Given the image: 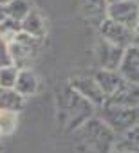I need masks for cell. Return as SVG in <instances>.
I'll use <instances>...</instances> for the list:
<instances>
[{
    "instance_id": "cell-1",
    "label": "cell",
    "mask_w": 139,
    "mask_h": 153,
    "mask_svg": "<svg viewBox=\"0 0 139 153\" xmlns=\"http://www.w3.org/2000/svg\"><path fill=\"white\" fill-rule=\"evenodd\" d=\"M80 137L94 153H110L117 135L99 117H90L85 124L80 126Z\"/></svg>"
},
{
    "instance_id": "cell-2",
    "label": "cell",
    "mask_w": 139,
    "mask_h": 153,
    "mask_svg": "<svg viewBox=\"0 0 139 153\" xmlns=\"http://www.w3.org/2000/svg\"><path fill=\"white\" fill-rule=\"evenodd\" d=\"M98 117L116 133L121 135L130 128L139 124V108H125L116 105H103L99 106Z\"/></svg>"
},
{
    "instance_id": "cell-3",
    "label": "cell",
    "mask_w": 139,
    "mask_h": 153,
    "mask_svg": "<svg viewBox=\"0 0 139 153\" xmlns=\"http://www.w3.org/2000/svg\"><path fill=\"white\" fill-rule=\"evenodd\" d=\"M135 31L107 18L99 24V38H103L105 42L112 43V45H117L121 49H128L130 45L135 43Z\"/></svg>"
},
{
    "instance_id": "cell-4",
    "label": "cell",
    "mask_w": 139,
    "mask_h": 153,
    "mask_svg": "<svg viewBox=\"0 0 139 153\" xmlns=\"http://www.w3.org/2000/svg\"><path fill=\"white\" fill-rule=\"evenodd\" d=\"M107 18L135 31L137 18H139V0H126V2L112 4L107 9Z\"/></svg>"
},
{
    "instance_id": "cell-5",
    "label": "cell",
    "mask_w": 139,
    "mask_h": 153,
    "mask_svg": "<svg viewBox=\"0 0 139 153\" xmlns=\"http://www.w3.org/2000/svg\"><path fill=\"white\" fill-rule=\"evenodd\" d=\"M71 88L74 92H78L83 99H87L90 105H94L96 108L103 106L107 103V97L103 94V90L99 88V85L96 83L94 76H80V78H72L71 79Z\"/></svg>"
},
{
    "instance_id": "cell-6",
    "label": "cell",
    "mask_w": 139,
    "mask_h": 153,
    "mask_svg": "<svg viewBox=\"0 0 139 153\" xmlns=\"http://www.w3.org/2000/svg\"><path fill=\"white\" fill-rule=\"evenodd\" d=\"M94 52H96V59H98V63L103 70H119L125 49H121L117 45H112V43L105 42L103 38H99V42L96 43Z\"/></svg>"
},
{
    "instance_id": "cell-7",
    "label": "cell",
    "mask_w": 139,
    "mask_h": 153,
    "mask_svg": "<svg viewBox=\"0 0 139 153\" xmlns=\"http://www.w3.org/2000/svg\"><path fill=\"white\" fill-rule=\"evenodd\" d=\"M123 79L130 85H139V45H130L125 49L119 70H117Z\"/></svg>"
},
{
    "instance_id": "cell-8",
    "label": "cell",
    "mask_w": 139,
    "mask_h": 153,
    "mask_svg": "<svg viewBox=\"0 0 139 153\" xmlns=\"http://www.w3.org/2000/svg\"><path fill=\"white\" fill-rule=\"evenodd\" d=\"M94 79H96V83L99 85V88L103 90V94H105L107 99L114 97V96L126 85V81L123 79V76H121L117 70H103V68H99V70L94 74Z\"/></svg>"
},
{
    "instance_id": "cell-9",
    "label": "cell",
    "mask_w": 139,
    "mask_h": 153,
    "mask_svg": "<svg viewBox=\"0 0 139 153\" xmlns=\"http://www.w3.org/2000/svg\"><path fill=\"white\" fill-rule=\"evenodd\" d=\"M105 105H116V106H125V108H139V85L126 83L114 97L107 99Z\"/></svg>"
},
{
    "instance_id": "cell-10",
    "label": "cell",
    "mask_w": 139,
    "mask_h": 153,
    "mask_svg": "<svg viewBox=\"0 0 139 153\" xmlns=\"http://www.w3.org/2000/svg\"><path fill=\"white\" fill-rule=\"evenodd\" d=\"M22 33L42 40L45 36V20L38 9H31V13L24 18L22 22Z\"/></svg>"
},
{
    "instance_id": "cell-11",
    "label": "cell",
    "mask_w": 139,
    "mask_h": 153,
    "mask_svg": "<svg viewBox=\"0 0 139 153\" xmlns=\"http://www.w3.org/2000/svg\"><path fill=\"white\" fill-rule=\"evenodd\" d=\"M15 90L22 97H27V96L36 94V90H38V76L31 68H20L18 79H16V85H15Z\"/></svg>"
},
{
    "instance_id": "cell-12",
    "label": "cell",
    "mask_w": 139,
    "mask_h": 153,
    "mask_svg": "<svg viewBox=\"0 0 139 153\" xmlns=\"http://www.w3.org/2000/svg\"><path fill=\"white\" fill-rule=\"evenodd\" d=\"M24 108V97L15 88L0 87V112H13L18 114Z\"/></svg>"
},
{
    "instance_id": "cell-13",
    "label": "cell",
    "mask_w": 139,
    "mask_h": 153,
    "mask_svg": "<svg viewBox=\"0 0 139 153\" xmlns=\"http://www.w3.org/2000/svg\"><path fill=\"white\" fill-rule=\"evenodd\" d=\"M114 149L128 151V153H139V124L130 128L128 131L116 137Z\"/></svg>"
},
{
    "instance_id": "cell-14",
    "label": "cell",
    "mask_w": 139,
    "mask_h": 153,
    "mask_svg": "<svg viewBox=\"0 0 139 153\" xmlns=\"http://www.w3.org/2000/svg\"><path fill=\"white\" fill-rule=\"evenodd\" d=\"M80 4H81L83 15L87 18L99 20V24L103 20H107V9H108L107 0H80Z\"/></svg>"
},
{
    "instance_id": "cell-15",
    "label": "cell",
    "mask_w": 139,
    "mask_h": 153,
    "mask_svg": "<svg viewBox=\"0 0 139 153\" xmlns=\"http://www.w3.org/2000/svg\"><path fill=\"white\" fill-rule=\"evenodd\" d=\"M31 4L29 0H11V2L6 6L7 11V18L16 20V22H24V18L31 13Z\"/></svg>"
},
{
    "instance_id": "cell-16",
    "label": "cell",
    "mask_w": 139,
    "mask_h": 153,
    "mask_svg": "<svg viewBox=\"0 0 139 153\" xmlns=\"http://www.w3.org/2000/svg\"><path fill=\"white\" fill-rule=\"evenodd\" d=\"M18 72H20V68L15 65L0 68V87L2 88H15L16 79H18Z\"/></svg>"
},
{
    "instance_id": "cell-17",
    "label": "cell",
    "mask_w": 139,
    "mask_h": 153,
    "mask_svg": "<svg viewBox=\"0 0 139 153\" xmlns=\"http://www.w3.org/2000/svg\"><path fill=\"white\" fill-rule=\"evenodd\" d=\"M18 117L13 112H0V135H11L16 128Z\"/></svg>"
},
{
    "instance_id": "cell-18",
    "label": "cell",
    "mask_w": 139,
    "mask_h": 153,
    "mask_svg": "<svg viewBox=\"0 0 139 153\" xmlns=\"http://www.w3.org/2000/svg\"><path fill=\"white\" fill-rule=\"evenodd\" d=\"M13 65V58H11V51H9V42L0 36V68Z\"/></svg>"
},
{
    "instance_id": "cell-19",
    "label": "cell",
    "mask_w": 139,
    "mask_h": 153,
    "mask_svg": "<svg viewBox=\"0 0 139 153\" xmlns=\"http://www.w3.org/2000/svg\"><path fill=\"white\" fill-rule=\"evenodd\" d=\"M7 20V11H6V6H0V24Z\"/></svg>"
},
{
    "instance_id": "cell-20",
    "label": "cell",
    "mask_w": 139,
    "mask_h": 153,
    "mask_svg": "<svg viewBox=\"0 0 139 153\" xmlns=\"http://www.w3.org/2000/svg\"><path fill=\"white\" fill-rule=\"evenodd\" d=\"M119 2H126V0H107V4L112 6V4H119Z\"/></svg>"
},
{
    "instance_id": "cell-21",
    "label": "cell",
    "mask_w": 139,
    "mask_h": 153,
    "mask_svg": "<svg viewBox=\"0 0 139 153\" xmlns=\"http://www.w3.org/2000/svg\"><path fill=\"white\" fill-rule=\"evenodd\" d=\"M11 2V0H0V6H7Z\"/></svg>"
},
{
    "instance_id": "cell-22",
    "label": "cell",
    "mask_w": 139,
    "mask_h": 153,
    "mask_svg": "<svg viewBox=\"0 0 139 153\" xmlns=\"http://www.w3.org/2000/svg\"><path fill=\"white\" fill-rule=\"evenodd\" d=\"M110 153H128V151H121V149H112Z\"/></svg>"
},
{
    "instance_id": "cell-23",
    "label": "cell",
    "mask_w": 139,
    "mask_h": 153,
    "mask_svg": "<svg viewBox=\"0 0 139 153\" xmlns=\"http://www.w3.org/2000/svg\"><path fill=\"white\" fill-rule=\"evenodd\" d=\"M135 34L139 36V18H137V25H135Z\"/></svg>"
},
{
    "instance_id": "cell-24",
    "label": "cell",
    "mask_w": 139,
    "mask_h": 153,
    "mask_svg": "<svg viewBox=\"0 0 139 153\" xmlns=\"http://www.w3.org/2000/svg\"><path fill=\"white\" fill-rule=\"evenodd\" d=\"M135 45H139V36H135Z\"/></svg>"
}]
</instances>
